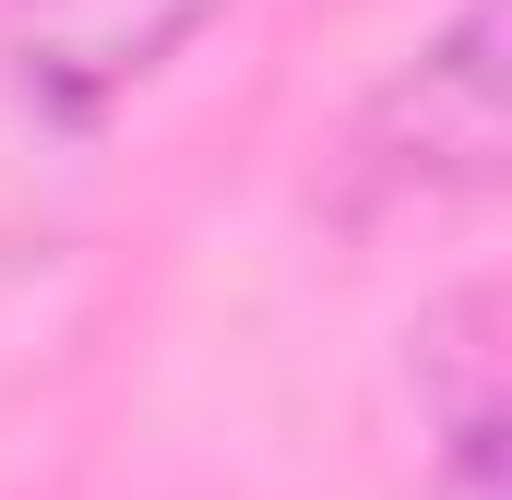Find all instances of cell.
Masks as SVG:
<instances>
[{
	"mask_svg": "<svg viewBox=\"0 0 512 500\" xmlns=\"http://www.w3.org/2000/svg\"><path fill=\"white\" fill-rule=\"evenodd\" d=\"M227 0H0V250L72 227L96 143Z\"/></svg>",
	"mask_w": 512,
	"mask_h": 500,
	"instance_id": "6da1fadb",
	"label": "cell"
},
{
	"mask_svg": "<svg viewBox=\"0 0 512 500\" xmlns=\"http://www.w3.org/2000/svg\"><path fill=\"white\" fill-rule=\"evenodd\" d=\"M489 179H501V12L465 0L382 96H370V120L346 131L334 215L346 227L441 215V203H477Z\"/></svg>",
	"mask_w": 512,
	"mask_h": 500,
	"instance_id": "7a4b0ae2",
	"label": "cell"
}]
</instances>
